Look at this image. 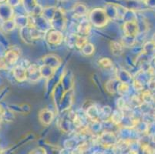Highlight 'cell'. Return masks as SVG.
Here are the masks:
<instances>
[{
	"label": "cell",
	"mask_w": 155,
	"mask_h": 154,
	"mask_svg": "<svg viewBox=\"0 0 155 154\" xmlns=\"http://www.w3.org/2000/svg\"><path fill=\"white\" fill-rule=\"evenodd\" d=\"M4 2H6V0H0V4H2Z\"/></svg>",
	"instance_id": "7c38bea8"
},
{
	"label": "cell",
	"mask_w": 155,
	"mask_h": 154,
	"mask_svg": "<svg viewBox=\"0 0 155 154\" xmlns=\"http://www.w3.org/2000/svg\"><path fill=\"white\" fill-rule=\"evenodd\" d=\"M99 63H101V66H104V67H109V66H111V65H112L110 60L109 59H106V58H104L103 59H101Z\"/></svg>",
	"instance_id": "8992f818"
},
{
	"label": "cell",
	"mask_w": 155,
	"mask_h": 154,
	"mask_svg": "<svg viewBox=\"0 0 155 154\" xmlns=\"http://www.w3.org/2000/svg\"><path fill=\"white\" fill-rule=\"evenodd\" d=\"M124 29L129 36H134L135 34L137 33L139 28L136 21H132V22H125L124 25Z\"/></svg>",
	"instance_id": "7a4b0ae2"
},
{
	"label": "cell",
	"mask_w": 155,
	"mask_h": 154,
	"mask_svg": "<svg viewBox=\"0 0 155 154\" xmlns=\"http://www.w3.org/2000/svg\"><path fill=\"white\" fill-rule=\"evenodd\" d=\"M21 0H6L5 3H7L11 7H15L20 4Z\"/></svg>",
	"instance_id": "52a82bcc"
},
{
	"label": "cell",
	"mask_w": 155,
	"mask_h": 154,
	"mask_svg": "<svg viewBox=\"0 0 155 154\" xmlns=\"http://www.w3.org/2000/svg\"><path fill=\"white\" fill-rule=\"evenodd\" d=\"M90 21L97 27H103L109 21L107 15L104 8H97L93 9L89 15Z\"/></svg>",
	"instance_id": "6da1fadb"
},
{
	"label": "cell",
	"mask_w": 155,
	"mask_h": 154,
	"mask_svg": "<svg viewBox=\"0 0 155 154\" xmlns=\"http://www.w3.org/2000/svg\"><path fill=\"white\" fill-rule=\"evenodd\" d=\"M143 1H144V2H145V1H146V0H143Z\"/></svg>",
	"instance_id": "5bb4252c"
},
{
	"label": "cell",
	"mask_w": 155,
	"mask_h": 154,
	"mask_svg": "<svg viewBox=\"0 0 155 154\" xmlns=\"http://www.w3.org/2000/svg\"><path fill=\"white\" fill-rule=\"evenodd\" d=\"M18 56H18L15 51L10 50L8 53H6L5 58L6 59L8 64H13V63H15V62L17 61Z\"/></svg>",
	"instance_id": "277c9868"
},
{
	"label": "cell",
	"mask_w": 155,
	"mask_h": 154,
	"mask_svg": "<svg viewBox=\"0 0 155 154\" xmlns=\"http://www.w3.org/2000/svg\"><path fill=\"white\" fill-rule=\"evenodd\" d=\"M73 11H74V14L77 16H84L87 14V8L84 4L79 2L77 5H74Z\"/></svg>",
	"instance_id": "3957f363"
},
{
	"label": "cell",
	"mask_w": 155,
	"mask_h": 154,
	"mask_svg": "<svg viewBox=\"0 0 155 154\" xmlns=\"http://www.w3.org/2000/svg\"><path fill=\"white\" fill-rule=\"evenodd\" d=\"M7 65H8V63L5 58L0 57V70H5L7 68Z\"/></svg>",
	"instance_id": "ba28073f"
},
{
	"label": "cell",
	"mask_w": 155,
	"mask_h": 154,
	"mask_svg": "<svg viewBox=\"0 0 155 154\" xmlns=\"http://www.w3.org/2000/svg\"><path fill=\"white\" fill-rule=\"evenodd\" d=\"M145 4L148 8H155V0H146Z\"/></svg>",
	"instance_id": "9c48e42d"
},
{
	"label": "cell",
	"mask_w": 155,
	"mask_h": 154,
	"mask_svg": "<svg viewBox=\"0 0 155 154\" xmlns=\"http://www.w3.org/2000/svg\"><path fill=\"white\" fill-rule=\"evenodd\" d=\"M61 35L57 31H51L49 35V42L51 43H57L60 42Z\"/></svg>",
	"instance_id": "5b68a950"
},
{
	"label": "cell",
	"mask_w": 155,
	"mask_h": 154,
	"mask_svg": "<svg viewBox=\"0 0 155 154\" xmlns=\"http://www.w3.org/2000/svg\"><path fill=\"white\" fill-rule=\"evenodd\" d=\"M59 1H61V2H64V1H67V0H59Z\"/></svg>",
	"instance_id": "4fadbf2b"
},
{
	"label": "cell",
	"mask_w": 155,
	"mask_h": 154,
	"mask_svg": "<svg viewBox=\"0 0 155 154\" xmlns=\"http://www.w3.org/2000/svg\"><path fill=\"white\" fill-rule=\"evenodd\" d=\"M148 87L151 90H155V80H150L148 82Z\"/></svg>",
	"instance_id": "30bf717a"
},
{
	"label": "cell",
	"mask_w": 155,
	"mask_h": 154,
	"mask_svg": "<svg viewBox=\"0 0 155 154\" xmlns=\"http://www.w3.org/2000/svg\"><path fill=\"white\" fill-rule=\"evenodd\" d=\"M153 44L155 45V34L153 35Z\"/></svg>",
	"instance_id": "8fae6325"
}]
</instances>
